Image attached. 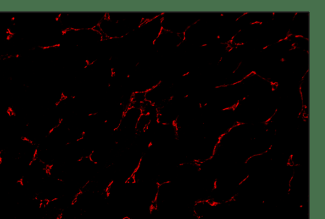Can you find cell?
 <instances>
[{
	"mask_svg": "<svg viewBox=\"0 0 325 219\" xmlns=\"http://www.w3.org/2000/svg\"><path fill=\"white\" fill-rule=\"evenodd\" d=\"M144 21V17L137 14H105L96 29L104 39L119 40L135 31Z\"/></svg>",
	"mask_w": 325,
	"mask_h": 219,
	"instance_id": "6da1fadb",
	"label": "cell"
},
{
	"mask_svg": "<svg viewBox=\"0 0 325 219\" xmlns=\"http://www.w3.org/2000/svg\"><path fill=\"white\" fill-rule=\"evenodd\" d=\"M105 15V13H66L59 16L58 21L64 31L68 30L95 29Z\"/></svg>",
	"mask_w": 325,
	"mask_h": 219,
	"instance_id": "7a4b0ae2",
	"label": "cell"
},
{
	"mask_svg": "<svg viewBox=\"0 0 325 219\" xmlns=\"http://www.w3.org/2000/svg\"><path fill=\"white\" fill-rule=\"evenodd\" d=\"M183 42V35L162 30L160 34L153 42V46L157 52L166 53L179 47Z\"/></svg>",
	"mask_w": 325,
	"mask_h": 219,
	"instance_id": "3957f363",
	"label": "cell"
}]
</instances>
